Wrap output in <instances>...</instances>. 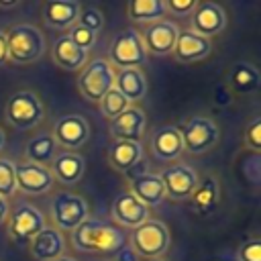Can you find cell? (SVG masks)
<instances>
[{
	"label": "cell",
	"instance_id": "1",
	"mask_svg": "<svg viewBox=\"0 0 261 261\" xmlns=\"http://www.w3.org/2000/svg\"><path fill=\"white\" fill-rule=\"evenodd\" d=\"M71 245L82 253H118L126 247V237L112 222L88 218L71 230Z\"/></svg>",
	"mask_w": 261,
	"mask_h": 261
},
{
	"label": "cell",
	"instance_id": "2",
	"mask_svg": "<svg viewBox=\"0 0 261 261\" xmlns=\"http://www.w3.org/2000/svg\"><path fill=\"white\" fill-rule=\"evenodd\" d=\"M6 47H8V61L18 65H31L39 61L47 49L45 35L35 24H12L4 31Z\"/></svg>",
	"mask_w": 261,
	"mask_h": 261
},
{
	"label": "cell",
	"instance_id": "3",
	"mask_svg": "<svg viewBox=\"0 0 261 261\" xmlns=\"http://www.w3.org/2000/svg\"><path fill=\"white\" fill-rule=\"evenodd\" d=\"M4 116L16 130H33L45 118V106L41 98L31 90H20L8 96L4 106Z\"/></svg>",
	"mask_w": 261,
	"mask_h": 261
},
{
	"label": "cell",
	"instance_id": "4",
	"mask_svg": "<svg viewBox=\"0 0 261 261\" xmlns=\"http://www.w3.org/2000/svg\"><path fill=\"white\" fill-rule=\"evenodd\" d=\"M108 61L116 69H141L149 61V53L143 45L141 33L137 29H124L114 35L108 47Z\"/></svg>",
	"mask_w": 261,
	"mask_h": 261
},
{
	"label": "cell",
	"instance_id": "5",
	"mask_svg": "<svg viewBox=\"0 0 261 261\" xmlns=\"http://www.w3.org/2000/svg\"><path fill=\"white\" fill-rule=\"evenodd\" d=\"M169 228L165 222L149 218L130 232V249L145 259H163L169 251Z\"/></svg>",
	"mask_w": 261,
	"mask_h": 261
},
{
	"label": "cell",
	"instance_id": "6",
	"mask_svg": "<svg viewBox=\"0 0 261 261\" xmlns=\"http://www.w3.org/2000/svg\"><path fill=\"white\" fill-rule=\"evenodd\" d=\"M114 88V67L104 57L88 59V63L80 69L77 90L88 102H100L102 96Z\"/></svg>",
	"mask_w": 261,
	"mask_h": 261
},
{
	"label": "cell",
	"instance_id": "7",
	"mask_svg": "<svg viewBox=\"0 0 261 261\" xmlns=\"http://www.w3.org/2000/svg\"><path fill=\"white\" fill-rule=\"evenodd\" d=\"M51 222L57 230H73L90 218V206L84 196L75 192H57L49 204Z\"/></svg>",
	"mask_w": 261,
	"mask_h": 261
},
{
	"label": "cell",
	"instance_id": "8",
	"mask_svg": "<svg viewBox=\"0 0 261 261\" xmlns=\"http://www.w3.org/2000/svg\"><path fill=\"white\" fill-rule=\"evenodd\" d=\"M181 143H184V151L192 153V155H202L208 153L210 149H214L218 145L220 139V128L218 124L208 118V116H192L181 128Z\"/></svg>",
	"mask_w": 261,
	"mask_h": 261
},
{
	"label": "cell",
	"instance_id": "9",
	"mask_svg": "<svg viewBox=\"0 0 261 261\" xmlns=\"http://www.w3.org/2000/svg\"><path fill=\"white\" fill-rule=\"evenodd\" d=\"M45 226V214L29 202H18L14 210L8 214V237L16 245H29L31 239Z\"/></svg>",
	"mask_w": 261,
	"mask_h": 261
},
{
	"label": "cell",
	"instance_id": "10",
	"mask_svg": "<svg viewBox=\"0 0 261 261\" xmlns=\"http://www.w3.org/2000/svg\"><path fill=\"white\" fill-rule=\"evenodd\" d=\"M159 177L165 188V198H169L173 202L190 200V196L200 179L198 171L188 163H171L159 173Z\"/></svg>",
	"mask_w": 261,
	"mask_h": 261
},
{
	"label": "cell",
	"instance_id": "11",
	"mask_svg": "<svg viewBox=\"0 0 261 261\" xmlns=\"http://www.w3.org/2000/svg\"><path fill=\"white\" fill-rule=\"evenodd\" d=\"M55 143L65 151L80 149L90 139V122L80 114H63L55 120L51 130Z\"/></svg>",
	"mask_w": 261,
	"mask_h": 261
},
{
	"label": "cell",
	"instance_id": "12",
	"mask_svg": "<svg viewBox=\"0 0 261 261\" xmlns=\"http://www.w3.org/2000/svg\"><path fill=\"white\" fill-rule=\"evenodd\" d=\"M139 33H141L143 45H145V49H147L149 55L165 57V55H171V51H173V45H175L179 27L175 22L163 18V20L145 24L143 31H139Z\"/></svg>",
	"mask_w": 261,
	"mask_h": 261
},
{
	"label": "cell",
	"instance_id": "13",
	"mask_svg": "<svg viewBox=\"0 0 261 261\" xmlns=\"http://www.w3.org/2000/svg\"><path fill=\"white\" fill-rule=\"evenodd\" d=\"M14 177H16V192H22L27 196H43L51 192L55 184L49 167L29 161L14 163Z\"/></svg>",
	"mask_w": 261,
	"mask_h": 261
},
{
	"label": "cell",
	"instance_id": "14",
	"mask_svg": "<svg viewBox=\"0 0 261 261\" xmlns=\"http://www.w3.org/2000/svg\"><path fill=\"white\" fill-rule=\"evenodd\" d=\"M110 214L118 228L122 226V228H130V230L137 228L139 224H143L145 220H149V208L145 204H141L128 190L114 198Z\"/></svg>",
	"mask_w": 261,
	"mask_h": 261
},
{
	"label": "cell",
	"instance_id": "15",
	"mask_svg": "<svg viewBox=\"0 0 261 261\" xmlns=\"http://www.w3.org/2000/svg\"><path fill=\"white\" fill-rule=\"evenodd\" d=\"M145 128H147V116L143 112V108L130 104L124 112H120L116 118L110 120V135L114 141H137L141 143V139L145 137Z\"/></svg>",
	"mask_w": 261,
	"mask_h": 261
},
{
	"label": "cell",
	"instance_id": "16",
	"mask_svg": "<svg viewBox=\"0 0 261 261\" xmlns=\"http://www.w3.org/2000/svg\"><path fill=\"white\" fill-rule=\"evenodd\" d=\"M192 16V31L210 39L224 31L226 27V12L216 2H198Z\"/></svg>",
	"mask_w": 261,
	"mask_h": 261
},
{
	"label": "cell",
	"instance_id": "17",
	"mask_svg": "<svg viewBox=\"0 0 261 261\" xmlns=\"http://www.w3.org/2000/svg\"><path fill=\"white\" fill-rule=\"evenodd\" d=\"M29 253L35 261H55L65 255V239L63 232L57 230L55 226H45L39 230L31 243H29Z\"/></svg>",
	"mask_w": 261,
	"mask_h": 261
},
{
	"label": "cell",
	"instance_id": "18",
	"mask_svg": "<svg viewBox=\"0 0 261 261\" xmlns=\"http://www.w3.org/2000/svg\"><path fill=\"white\" fill-rule=\"evenodd\" d=\"M212 51V41L194 33L192 29H186V31H179L177 33V39H175V45H173V57L179 61V63H194V61H200L204 57H208Z\"/></svg>",
	"mask_w": 261,
	"mask_h": 261
},
{
	"label": "cell",
	"instance_id": "19",
	"mask_svg": "<svg viewBox=\"0 0 261 261\" xmlns=\"http://www.w3.org/2000/svg\"><path fill=\"white\" fill-rule=\"evenodd\" d=\"M149 145H151V153L159 161H175L184 153L181 133L173 124H163V126L155 128Z\"/></svg>",
	"mask_w": 261,
	"mask_h": 261
},
{
	"label": "cell",
	"instance_id": "20",
	"mask_svg": "<svg viewBox=\"0 0 261 261\" xmlns=\"http://www.w3.org/2000/svg\"><path fill=\"white\" fill-rule=\"evenodd\" d=\"M49 171L61 186H75L86 173V159L75 151H61L51 161Z\"/></svg>",
	"mask_w": 261,
	"mask_h": 261
},
{
	"label": "cell",
	"instance_id": "21",
	"mask_svg": "<svg viewBox=\"0 0 261 261\" xmlns=\"http://www.w3.org/2000/svg\"><path fill=\"white\" fill-rule=\"evenodd\" d=\"M82 4L77 0H51L43 6V20L49 29L69 31L80 18Z\"/></svg>",
	"mask_w": 261,
	"mask_h": 261
},
{
	"label": "cell",
	"instance_id": "22",
	"mask_svg": "<svg viewBox=\"0 0 261 261\" xmlns=\"http://www.w3.org/2000/svg\"><path fill=\"white\" fill-rule=\"evenodd\" d=\"M128 192L147 208H155L165 200V188L159 173H139L128 181Z\"/></svg>",
	"mask_w": 261,
	"mask_h": 261
},
{
	"label": "cell",
	"instance_id": "23",
	"mask_svg": "<svg viewBox=\"0 0 261 261\" xmlns=\"http://www.w3.org/2000/svg\"><path fill=\"white\" fill-rule=\"evenodd\" d=\"M51 59L55 65L67 71H80L88 63V53L82 51L67 35H61L55 39L53 49H51Z\"/></svg>",
	"mask_w": 261,
	"mask_h": 261
},
{
	"label": "cell",
	"instance_id": "24",
	"mask_svg": "<svg viewBox=\"0 0 261 261\" xmlns=\"http://www.w3.org/2000/svg\"><path fill=\"white\" fill-rule=\"evenodd\" d=\"M57 153H59V145L55 143V139L49 130L37 133L24 145V161L37 163V165H43V167H49Z\"/></svg>",
	"mask_w": 261,
	"mask_h": 261
},
{
	"label": "cell",
	"instance_id": "25",
	"mask_svg": "<svg viewBox=\"0 0 261 261\" xmlns=\"http://www.w3.org/2000/svg\"><path fill=\"white\" fill-rule=\"evenodd\" d=\"M114 88L130 102H139L147 96L149 92V86H147V80H145V73L141 69H114Z\"/></svg>",
	"mask_w": 261,
	"mask_h": 261
},
{
	"label": "cell",
	"instance_id": "26",
	"mask_svg": "<svg viewBox=\"0 0 261 261\" xmlns=\"http://www.w3.org/2000/svg\"><path fill=\"white\" fill-rule=\"evenodd\" d=\"M220 200V188H218V179L214 175H206L202 179H198V186L194 188L192 196H190V206L196 214H210Z\"/></svg>",
	"mask_w": 261,
	"mask_h": 261
},
{
	"label": "cell",
	"instance_id": "27",
	"mask_svg": "<svg viewBox=\"0 0 261 261\" xmlns=\"http://www.w3.org/2000/svg\"><path fill=\"white\" fill-rule=\"evenodd\" d=\"M145 155V149L137 141H112L108 149V161L116 171L133 169Z\"/></svg>",
	"mask_w": 261,
	"mask_h": 261
},
{
	"label": "cell",
	"instance_id": "28",
	"mask_svg": "<svg viewBox=\"0 0 261 261\" xmlns=\"http://www.w3.org/2000/svg\"><path fill=\"white\" fill-rule=\"evenodd\" d=\"M126 14L133 22H139L143 27L163 20L167 14L165 0H133L126 4Z\"/></svg>",
	"mask_w": 261,
	"mask_h": 261
},
{
	"label": "cell",
	"instance_id": "29",
	"mask_svg": "<svg viewBox=\"0 0 261 261\" xmlns=\"http://www.w3.org/2000/svg\"><path fill=\"white\" fill-rule=\"evenodd\" d=\"M230 84L237 92H253L259 88V69L253 63L247 61H239L232 65L230 69Z\"/></svg>",
	"mask_w": 261,
	"mask_h": 261
},
{
	"label": "cell",
	"instance_id": "30",
	"mask_svg": "<svg viewBox=\"0 0 261 261\" xmlns=\"http://www.w3.org/2000/svg\"><path fill=\"white\" fill-rule=\"evenodd\" d=\"M98 104H100V112H102V116H106L108 120L116 118L120 112H124V110L130 106V102H128L116 88L108 90V92L102 96V100H100Z\"/></svg>",
	"mask_w": 261,
	"mask_h": 261
},
{
	"label": "cell",
	"instance_id": "31",
	"mask_svg": "<svg viewBox=\"0 0 261 261\" xmlns=\"http://www.w3.org/2000/svg\"><path fill=\"white\" fill-rule=\"evenodd\" d=\"M16 194V177H14V161L0 157V198H10Z\"/></svg>",
	"mask_w": 261,
	"mask_h": 261
},
{
	"label": "cell",
	"instance_id": "32",
	"mask_svg": "<svg viewBox=\"0 0 261 261\" xmlns=\"http://www.w3.org/2000/svg\"><path fill=\"white\" fill-rule=\"evenodd\" d=\"M67 37L82 49V51H90V49H94L96 47V43H98V35L94 33V31H90V29H86V27H82V24H73L71 29H69V33H67Z\"/></svg>",
	"mask_w": 261,
	"mask_h": 261
},
{
	"label": "cell",
	"instance_id": "33",
	"mask_svg": "<svg viewBox=\"0 0 261 261\" xmlns=\"http://www.w3.org/2000/svg\"><path fill=\"white\" fill-rule=\"evenodd\" d=\"M77 24H82V27H86V29H90V31H94L98 35L104 29V14L96 6H82Z\"/></svg>",
	"mask_w": 261,
	"mask_h": 261
},
{
	"label": "cell",
	"instance_id": "34",
	"mask_svg": "<svg viewBox=\"0 0 261 261\" xmlns=\"http://www.w3.org/2000/svg\"><path fill=\"white\" fill-rule=\"evenodd\" d=\"M237 261H261V241H245L237 251Z\"/></svg>",
	"mask_w": 261,
	"mask_h": 261
},
{
	"label": "cell",
	"instance_id": "35",
	"mask_svg": "<svg viewBox=\"0 0 261 261\" xmlns=\"http://www.w3.org/2000/svg\"><path fill=\"white\" fill-rule=\"evenodd\" d=\"M245 145L249 149H253V151H259V147H261V118L259 116H255L247 124V128H245Z\"/></svg>",
	"mask_w": 261,
	"mask_h": 261
},
{
	"label": "cell",
	"instance_id": "36",
	"mask_svg": "<svg viewBox=\"0 0 261 261\" xmlns=\"http://www.w3.org/2000/svg\"><path fill=\"white\" fill-rule=\"evenodd\" d=\"M196 4H198L196 0H169V2H165V8H167V14L188 16L194 12Z\"/></svg>",
	"mask_w": 261,
	"mask_h": 261
},
{
	"label": "cell",
	"instance_id": "37",
	"mask_svg": "<svg viewBox=\"0 0 261 261\" xmlns=\"http://www.w3.org/2000/svg\"><path fill=\"white\" fill-rule=\"evenodd\" d=\"M116 261H139V255L130 247H124L116 253Z\"/></svg>",
	"mask_w": 261,
	"mask_h": 261
},
{
	"label": "cell",
	"instance_id": "38",
	"mask_svg": "<svg viewBox=\"0 0 261 261\" xmlns=\"http://www.w3.org/2000/svg\"><path fill=\"white\" fill-rule=\"evenodd\" d=\"M8 61V47H6V37L4 31H0V67Z\"/></svg>",
	"mask_w": 261,
	"mask_h": 261
},
{
	"label": "cell",
	"instance_id": "39",
	"mask_svg": "<svg viewBox=\"0 0 261 261\" xmlns=\"http://www.w3.org/2000/svg\"><path fill=\"white\" fill-rule=\"evenodd\" d=\"M8 214H10V206H8V202L4 198H0V226L8 220Z\"/></svg>",
	"mask_w": 261,
	"mask_h": 261
},
{
	"label": "cell",
	"instance_id": "40",
	"mask_svg": "<svg viewBox=\"0 0 261 261\" xmlns=\"http://www.w3.org/2000/svg\"><path fill=\"white\" fill-rule=\"evenodd\" d=\"M18 6V0H12V2H0V8L8 10V8H16Z\"/></svg>",
	"mask_w": 261,
	"mask_h": 261
},
{
	"label": "cell",
	"instance_id": "41",
	"mask_svg": "<svg viewBox=\"0 0 261 261\" xmlns=\"http://www.w3.org/2000/svg\"><path fill=\"white\" fill-rule=\"evenodd\" d=\"M4 147H6V135H4V130L0 128V153H2Z\"/></svg>",
	"mask_w": 261,
	"mask_h": 261
},
{
	"label": "cell",
	"instance_id": "42",
	"mask_svg": "<svg viewBox=\"0 0 261 261\" xmlns=\"http://www.w3.org/2000/svg\"><path fill=\"white\" fill-rule=\"evenodd\" d=\"M55 261H75L73 257H67V255H63V257H59V259H55Z\"/></svg>",
	"mask_w": 261,
	"mask_h": 261
},
{
	"label": "cell",
	"instance_id": "43",
	"mask_svg": "<svg viewBox=\"0 0 261 261\" xmlns=\"http://www.w3.org/2000/svg\"><path fill=\"white\" fill-rule=\"evenodd\" d=\"M149 261H167V259H149Z\"/></svg>",
	"mask_w": 261,
	"mask_h": 261
},
{
	"label": "cell",
	"instance_id": "44",
	"mask_svg": "<svg viewBox=\"0 0 261 261\" xmlns=\"http://www.w3.org/2000/svg\"><path fill=\"white\" fill-rule=\"evenodd\" d=\"M218 261H226V259H218Z\"/></svg>",
	"mask_w": 261,
	"mask_h": 261
}]
</instances>
